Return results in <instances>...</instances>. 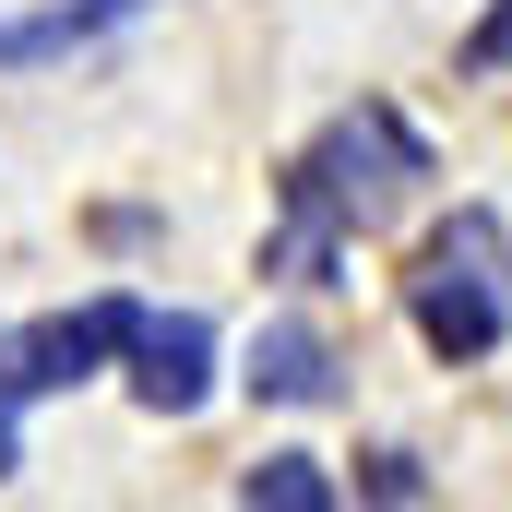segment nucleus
I'll return each instance as SVG.
<instances>
[{
	"label": "nucleus",
	"mask_w": 512,
	"mask_h": 512,
	"mask_svg": "<svg viewBox=\"0 0 512 512\" xmlns=\"http://www.w3.org/2000/svg\"><path fill=\"white\" fill-rule=\"evenodd\" d=\"M405 322H417V346L441 358V370H477V358H501L512 346V227L501 203H453L417 251H405Z\"/></svg>",
	"instance_id": "nucleus-1"
},
{
	"label": "nucleus",
	"mask_w": 512,
	"mask_h": 512,
	"mask_svg": "<svg viewBox=\"0 0 512 512\" xmlns=\"http://www.w3.org/2000/svg\"><path fill=\"white\" fill-rule=\"evenodd\" d=\"M429 179H441V155H429V131L405 120L393 96H358V108H334V120H322L298 155H286V203L334 215L346 239H382V227L417 203V191H429Z\"/></svg>",
	"instance_id": "nucleus-2"
},
{
	"label": "nucleus",
	"mask_w": 512,
	"mask_h": 512,
	"mask_svg": "<svg viewBox=\"0 0 512 512\" xmlns=\"http://www.w3.org/2000/svg\"><path fill=\"white\" fill-rule=\"evenodd\" d=\"M131 334H143V298H131V286H96L84 310H48V322H24V334L0 346V393H12V405L72 393V382H96L108 358H131Z\"/></svg>",
	"instance_id": "nucleus-3"
},
{
	"label": "nucleus",
	"mask_w": 512,
	"mask_h": 512,
	"mask_svg": "<svg viewBox=\"0 0 512 512\" xmlns=\"http://www.w3.org/2000/svg\"><path fill=\"white\" fill-rule=\"evenodd\" d=\"M131 405L143 417H203L215 405V322L203 310H143V334H131Z\"/></svg>",
	"instance_id": "nucleus-4"
},
{
	"label": "nucleus",
	"mask_w": 512,
	"mask_h": 512,
	"mask_svg": "<svg viewBox=\"0 0 512 512\" xmlns=\"http://www.w3.org/2000/svg\"><path fill=\"white\" fill-rule=\"evenodd\" d=\"M155 0H36V12H0V72H36V60H84L108 48L120 24H143Z\"/></svg>",
	"instance_id": "nucleus-5"
},
{
	"label": "nucleus",
	"mask_w": 512,
	"mask_h": 512,
	"mask_svg": "<svg viewBox=\"0 0 512 512\" xmlns=\"http://www.w3.org/2000/svg\"><path fill=\"white\" fill-rule=\"evenodd\" d=\"M239 382H251L262 405H334V393H346V358H334L322 322H262L251 358H239Z\"/></svg>",
	"instance_id": "nucleus-6"
},
{
	"label": "nucleus",
	"mask_w": 512,
	"mask_h": 512,
	"mask_svg": "<svg viewBox=\"0 0 512 512\" xmlns=\"http://www.w3.org/2000/svg\"><path fill=\"white\" fill-rule=\"evenodd\" d=\"M346 251H358V239H346L334 215L286 203V215H274V239H262V274H274V286H346Z\"/></svg>",
	"instance_id": "nucleus-7"
},
{
	"label": "nucleus",
	"mask_w": 512,
	"mask_h": 512,
	"mask_svg": "<svg viewBox=\"0 0 512 512\" xmlns=\"http://www.w3.org/2000/svg\"><path fill=\"white\" fill-rule=\"evenodd\" d=\"M239 501L251 512H334L346 489L322 477V453H262V465H239Z\"/></svg>",
	"instance_id": "nucleus-8"
},
{
	"label": "nucleus",
	"mask_w": 512,
	"mask_h": 512,
	"mask_svg": "<svg viewBox=\"0 0 512 512\" xmlns=\"http://www.w3.org/2000/svg\"><path fill=\"white\" fill-rule=\"evenodd\" d=\"M358 501H429V465H417L405 441H382V453H358Z\"/></svg>",
	"instance_id": "nucleus-9"
},
{
	"label": "nucleus",
	"mask_w": 512,
	"mask_h": 512,
	"mask_svg": "<svg viewBox=\"0 0 512 512\" xmlns=\"http://www.w3.org/2000/svg\"><path fill=\"white\" fill-rule=\"evenodd\" d=\"M453 72H465V84H501V72H512V0H489V12H477V36L453 48Z\"/></svg>",
	"instance_id": "nucleus-10"
},
{
	"label": "nucleus",
	"mask_w": 512,
	"mask_h": 512,
	"mask_svg": "<svg viewBox=\"0 0 512 512\" xmlns=\"http://www.w3.org/2000/svg\"><path fill=\"white\" fill-rule=\"evenodd\" d=\"M0 477H24V405L0 393Z\"/></svg>",
	"instance_id": "nucleus-11"
}]
</instances>
